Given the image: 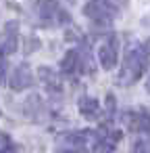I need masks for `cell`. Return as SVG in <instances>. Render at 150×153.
Wrapping results in <instances>:
<instances>
[{
  "instance_id": "cell-5",
  "label": "cell",
  "mask_w": 150,
  "mask_h": 153,
  "mask_svg": "<svg viewBox=\"0 0 150 153\" xmlns=\"http://www.w3.org/2000/svg\"><path fill=\"white\" fill-rule=\"evenodd\" d=\"M17 34H19V23L17 21L4 23L2 36H0V55L2 57H9L17 51Z\"/></svg>"
},
{
  "instance_id": "cell-11",
  "label": "cell",
  "mask_w": 150,
  "mask_h": 153,
  "mask_svg": "<svg viewBox=\"0 0 150 153\" xmlns=\"http://www.w3.org/2000/svg\"><path fill=\"white\" fill-rule=\"evenodd\" d=\"M61 71L65 76H73V74L79 71V55H77V51H69L65 55V59L61 61Z\"/></svg>"
},
{
  "instance_id": "cell-17",
  "label": "cell",
  "mask_w": 150,
  "mask_h": 153,
  "mask_svg": "<svg viewBox=\"0 0 150 153\" xmlns=\"http://www.w3.org/2000/svg\"><path fill=\"white\" fill-rule=\"evenodd\" d=\"M148 92H150V80H148Z\"/></svg>"
},
{
  "instance_id": "cell-3",
  "label": "cell",
  "mask_w": 150,
  "mask_h": 153,
  "mask_svg": "<svg viewBox=\"0 0 150 153\" xmlns=\"http://www.w3.org/2000/svg\"><path fill=\"white\" fill-rule=\"evenodd\" d=\"M38 15L44 25H69L71 15L61 7L59 0H40Z\"/></svg>"
},
{
  "instance_id": "cell-2",
  "label": "cell",
  "mask_w": 150,
  "mask_h": 153,
  "mask_svg": "<svg viewBox=\"0 0 150 153\" xmlns=\"http://www.w3.org/2000/svg\"><path fill=\"white\" fill-rule=\"evenodd\" d=\"M96 132L92 130H77V132H69V134H63L59 136L56 140V147L61 151H83V149H94L96 145Z\"/></svg>"
},
{
  "instance_id": "cell-8",
  "label": "cell",
  "mask_w": 150,
  "mask_h": 153,
  "mask_svg": "<svg viewBox=\"0 0 150 153\" xmlns=\"http://www.w3.org/2000/svg\"><path fill=\"white\" fill-rule=\"evenodd\" d=\"M31 82H34V74H31V69H29L27 63H21V65H17V67L13 69V76H11V88H13L15 92H21V90L29 88Z\"/></svg>"
},
{
  "instance_id": "cell-14",
  "label": "cell",
  "mask_w": 150,
  "mask_h": 153,
  "mask_svg": "<svg viewBox=\"0 0 150 153\" xmlns=\"http://www.w3.org/2000/svg\"><path fill=\"white\" fill-rule=\"evenodd\" d=\"M106 109H108V117H113V111H115V97L113 94L106 97Z\"/></svg>"
},
{
  "instance_id": "cell-13",
  "label": "cell",
  "mask_w": 150,
  "mask_h": 153,
  "mask_svg": "<svg viewBox=\"0 0 150 153\" xmlns=\"http://www.w3.org/2000/svg\"><path fill=\"white\" fill-rule=\"evenodd\" d=\"M13 149H17V147L11 143L9 134L7 132H0V153H2V151H13Z\"/></svg>"
},
{
  "instance_id": "cell-7",
  "label": "cell",
  "mask_w": 150,
  "mask_h": 153,
  "mask_svg": "<svg viewBox=\"0 0 150 153\" xmlns=\"http://www.w3.org/2000/svg\"><path fill=\"white\" fill-rule=\"evenodd\" d=\"M38 78H40V82L44 84V88L48 92H54V94H61L63 92V78H61L59 71L42 65V67H38Z\"/></svg>"
},
{
  "instance_id": "cell-6",
  "label": "cell",
  "mask_w": 150,
  "mask_h": 153,
  "mask_svg": "<svg viewBox=\"0 0 150 153\" xmlns=\"http://www.w3.org/2000/svg\"><path fill=\"white\" fill-rule=\"evenodd\" d=\"M123 122L131 132H138V134H142V136H146L150 140V115L146 111H140V113L129 111V113L123 115Z\"/></svg>"
},
{
  "instance_id": "cell-16",
  "label": "cell",
  "mask_w": 150,
  "mask_h": 153,
  "mask_svg": "<svg viewBox=\"0 0 150 153\" xmlns=\"http://www.w3.org/2000/svg\"><path fill=\"white\" fill-rule=\"evenodd\" d=\"M144 48L148 51V55H150V40H146V44H144Z\"/></svg>"
},
{
  "instance_id": "cell-1",
  "label": "cell",
  "mask_w": 150,
  "mask_h": 153,
  "mask_svg": "<svg viewBox=\"0 0 150 153\" xmlns=\"http://www.w3.org/2000/svg\"><path fill=\"white\" fill-rule=\"evenodd\" d=\"M148 57L150 55H148V51L144 46H140V44L129 46V51H127V55L123 59L119 78H117L119 86H131V84H135L142 78V74L146 71V67H148Z\"/></svg>"
},
{
  "instance_id": "cell-15",
  "label": "cell",
  "mask_w": 150,
  "mask_h": 153,
  "mask_svg": "<svg viewBox=\"0 0 150 153\" xmlns=\"http://www.w3.org/2000/svg\"><path fill=\"white\" fill-rule=\"evenodd\" d=\"M7 82V63L2 61V63H0V86H2Z\"/></svg>"
},
{
  "instance_id": "cell-12",
  "label": "cell",
  "mask_w": 150,
  "mask_h": 153,
  "mask_svg": "<svg viewBox=\"0 0 150 153\" xmlns=\"http://www.w3.org/2000/svg\"><path fill=\"white\" fill-rule=\"evenodd\" d=\"M40 46H42V42H40V38H36V36H27L25 38V55H31V53H36V51H40Z\"/></svg>"
},
{
  "instance_id": "cell-4",
  "label": "cell",
  "mask_w": 150,
  "mask_h": 153,
  "mask_svg": "<svg viewBox=\"0 0 150 153\" xmlns=\"http://www.w3.org/2000/svg\"><path fill=\"white\" fill-rule=\"evenodd\" d=\"M117 51H119V40H117V36H108V38L100 44V48H98V59H100V65H102L106 71L115 67V63H117Z\"/></svg>"
},
{
  "instance_id": "cell-10",
  "label": "cell",
  "mask_w": 150,
  "mask_h": 153,
  "mask_svg": "<svg viewBox=\"0 0 150 153\" xmlns=\"http://www.w3.org/2000/svg\"><path fill=\"white\" fill-rule=\"evenodd\" d=\"M79 113L88 120H96L98 113H100V103L96 99H90V97H81L79 99Z\"/></svg>"
},
{
  "instance_id": "cell-9",
  "label": "cell",
  "mask_w": 150,
  "mask_h": 153,
  "mask_svg": "<svg viewBox=\"0 0 150 153\" xmlns=\"http://www.w3.org/2000/svg\"><path fill=\"white\" fill-rule=\"evenodd\" d=\"M25 113H27V117L34 120V122H42V120H44L42 113H46V107L42 105V99H40L38 94H34V97H29V99L25 101Z\"/></svg>"
}]
</instances>
